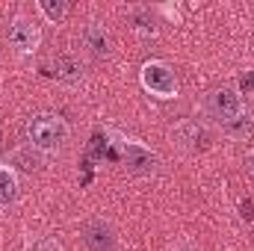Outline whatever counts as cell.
I'll list each match as a JSON object with an SVG mask.
<instances>
[{
    "label": "cell",
    "instance_id": "8992f818",
    "mask_svg": "<svg viewBox=\"0 0 254 251\" xmlns=\"http://www.w3.org/2000/svg\"><path fill=\"white\" fill-rule=\"evenodd\" d=\"M83 240H86L89 251H119V237H116L113 225L104 219H89L83 225Z\"/></svg>",
    "mask_w": 254,
    "mask_h": 251
},
{
    "label": "cell",
    "instance_id": "52a82bcc",
    "mask_svg": "<svg viewBox=\"0 0 254 251\" xmlns=\"http://www.w3.org/2000/svg\"><path fill=\"white\" fill-rule=\"evenodd\" d=\"M172 139H175L184 151H192V154L210 148V130H207L204 125H198V122H192V119L181 122V125H175Z\"/></svg>",
    "mask_w": 254,
    "mask_h": 251
},
{
    "label": "cell",
    "instance_id": "9c48e42d",
    "mask_svg": "<svg viewBox=\"0 0 254 251\" xmlns=\"http://www.w3.org/2000/svg\"><path fill=\"white\" fill-rule=\"evenodd\" d=\"M54 74H57V80H63L68 86H77V83L83 80V65H80V60L63 54V57H57V63H54Z\"/></svg>",
    "mask_w": 254,
    "mask_h": 251
},
{
    "label": "cell",
    "instance_id": "9a60e30c",
    "mask_svg": "<svg viewBox=\"0 0 254 251\" xmlns=\"http://www.w3.org/2000/svg\"><path fill=\"white\" fill-rule=\"evenodd\" d=\"M172 251H198V246H195L192 240H178V243L172 246Z\"/></svg>",
    "mask_w": 254,
    "mask_h": 251
},
{
    "label": "cell",
    "instance_id": "30bf717a",
    "mask_svg": "<svg viewBox=\"0 0 254 251\" xmlns=\"http://www.w3.org/2000/svg\"><path fill=\"white\" fill-rule=\"evenodd\" d=\"M18 189H21V184H18L15 169L0 163V207L15 204V201H18Z\"/></svg>",
    "mask_w": 254,
    "mask_h": 251
},
{
    "label": "cell",
    "instance_id": "e0dca14e",
    "mask_svg": "<svg viewBox=\"0 0 254 251\" xmlns=\"http://www.w3.org/2000/svg\"><path fill=\"white\" fill-rule=\"evenodd\" d=\"M240 86H243V92H252V89H254V71H249V74L243 77V83H240Z\"/></svg>",
    "mask_w": 254,
    "mask_h": 251
},
{
    "label": "cell",
    "instance_id": "7a4b0ae2",
    "mask_svg": "<svg viewBox=\"0 0 254 251\" xmlns=\"http://www.w3.org/2000/svg\"><path fill=\"white\" fill-rule=\"evenodd\" d=\"M139 83H142V89L148 95L163 98V101L178 98V92H181V83H178L172 65L163 63V60H148V63L142 65L139 68Z\"/></svg>",
    "mask_w": 254,
    "mask_h": 251
},
{
    "label": "cell",
    "instance_id": "8fae6325",
    "mask_svg": "<svg viewBox=\"0 0 254 251\" xmlns=\"http://www.w3.org/2000/svg\"><path fill=\"white\" fill-rule=\"evenodd\" d=\"M9 163H12V166H21L24 172H39V169H42V151H36V148L27 142V145L15 148V151L9 154Z\"/></svg>",
    "mask_w": 254,
    "mask_h": 251
},
{
    "label": "cell",
    "instance_id": "5bb4252c",
    "mask_svg": "<svg viewBox=\"0 0 254 251\" xmlns=\"http://www.w3.org/2000/svg\"><path fill=\"white\" fill-rule=\"evenodd\" d=\"M30 251H63V246L57 243V240H51V237H45V240H36Z\"/></svg>",
    "mask_w": 254,
    "mask_h": 251
},
{
    "label": "cell",
    "instance_id": "ba28073f",
    "mask_svg": "<svg viewBox=\"0 0 254 251\" xmlns=\"http://www.w3.org/2000/svg\"><path fill=\"white\" fill-rule=\"evenodd\" d=\"M80 42H83V48H86L95 60H107V57L113 54V39H110V33H107L101 24H95V21L83 27Z\"/></svg>",
    "mask_w": 254,
    "mask_h": 251
},
{
    "label": "cell",
    "instance_id": "5b68a950",
    "mask_svg": "<svg viewBox=\"0 0 254 251\" xmlns=\"http://www.w3.org/2000/svg\"><path fill=\"white\" fill-rule=\"evenodd\" d=\"M207 110H210V116L213 119H219L222 125L225 122H231V119H237L246 107H243V98H240V92L237 89H216L213 95H210V101H207Z\"/></svg>",
    "mask_w": 254,
    "mask_h": 251
},
{
    "label": "cell",
    "instance_id": "2e32d148",
    "mask_svg": "<svg viewBox=\"0 0 254 251\" xmlns=\"http://www.w3.org/2000/svg\"><path fill=\"white\" fill-rule=\"evenodd\" d=\"M240 213H243V219H249V222L254 219V207H252V201H249V198L240 204Z\"/></svg>",
    "mask_w": 254,
    "mask_h": 251
},
{
    "label": "cell",
    "instance_id": "4fadbf2b",
    "mask_svg": "<svg viewBox=\"0 0 254 251\" xmlns=\"http://www.w3.org/2000/svg\"><path fill=\"white\" fill-rule=\"evenodd\" d=\"M39 12L51 21V24H60L65 15L71 12V6L65 0H39Z\"/></svg>",
    "mask_w": 254,
    "mask_h": 251
},
{
    "label": "cell",
    "instance_id": "ac0fdd59",
    "mask_svg": "<svg viewBox=\"0 0 254 251\" xmlns=\"http://www.w3.org/2000/svg\"><path fill=\"white\" fill-rule=\"evenodd\" d=\"M246 166H249V172L254 175V151H249V154H246Z\"/></svg>",
    "mask_w": 254,
    "mask_h": 251
},
{
    "label": "cell",
    "instance_id": "7c38bea8",
    "mask_svg": "<svg viewBox=\"0 0 254 251\" xmlns=\"http://www.w3.org/2000/svg\"><path fill=\"white\" fill-rule=\"evenodd\" d=\"M222 130H225L231 139H240V142H243V139H252L254 136V113H246V110H243L237 119L225 122Z\"/></svg>",
    "mask_w": 254,
    "mask_h": 251
},
{
    "label": "cell",
    "instance_id": "6da1fadb",
    "mask_svg": "<svg viewBox=\"0 0 254 251\" xmlns=\"http://www.w3.org/2000/svg\"><path fill=\"white\" fill-rule=\"evenodd\" d=\"M68 136H71L68 122L54 113H39L27 122V142L42 154H57L68 142Z\"/></svg>",
    "mask_w": 254,
    "mask_h": 251
},
{
    "label": "cell",
    "instance_id": "3957f363",
    "mask_svg": "<svg viewBox=\"0 0 254 251\" xmlns=\"http://www.w3.org/2000/svg\"><path fill=\"white\" fill-rule=\"evenodd\" d=\"M122 163L130 175H154L160 166V157L136 139H122Z\"/></svg>",
    "mask_w": 254,
    "mask_h": 251
},
{
    "label": "cell",
    "instance_id": "277c9868",
    "mask_svg": "<svg viewBox=\"0 0 254 251\" xmlns=\"http://www.w3.org/2000/svg\"><path fill=\"white\" fill-rule=\"evenodd\" d=\"M6 39H9V48L18 57H30L42 45V33H39V27L30 18H15L12 27H9V33H6Z\"/></svg>",
    "mask_w": 254,
    "mask_h": 251
}]
</instances>
